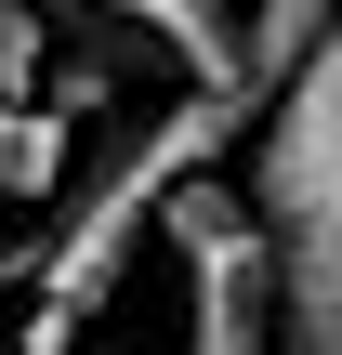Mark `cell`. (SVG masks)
Instances as JSON below:
<instances>
[{"instance_id":"6da1fadb","label":"cell","mask_w":342,"mask_h":355,"mask_svg":"<svg viewBox=\"0 0 342 355\" xmlns=\"http://www.w3.org/2000/svg\"><path fill=\"white\" fill-rule=\"evenodd\" d=\"M237 132H250L237 92H185V79H171V92H132V105L105 119V145L66 158V184L40 198V237H26L0 277H26V303H53V316H105L119 277H132V250L158 237L171 184H198L211 158H237Z\"/></svg>"},{"instance_id":"7a4b0ae2","label":"cell","mask_w":342,"mask_h":355,"mask_svg":"<svg viewBox=\"0 0 342 355\" xmlns=\"http://www.w3.org/2000/svg\"><path fill=\"white\" fill-rule=\"evenodd\" d=\"M237 198L277 250V355H342V26L237 132Z\"/></svg>"},{"instance_id":"3957f363","label":"cell","mask_w":342,"mask_h":355,"mask_svg":"<svg viewBox=\"0 0 342 355\" xmlns=\"http://www.w3.org/2000/svg\"><path fill=\"white\" fill-rule=\"evenodd\" d=\"M158 237L185 263V355H277V250L237 184H211V171L171 184Z\"/></svg>"},{"instance_id":"277c9868","label":"cell","mask_w":342,"mask_h":355,"mask_svg":"<svg viewBox=\"0 0 342 355\" xmlns=\"http://www.w3.org/2000/svg\"><path fill=\"white\" fill-rule=\"evenodd\" d=\"M40 13H79V26H105L119 53L171 66L185 92H224V79H237V13H224V0H40Z\"/></svg>"},{"instance_id":"5b68a950","label":"cell","mask_w":342,"mask_h":355,"mask_svg":"<svg viewBox=\"0 0 342 355\" xmlns=\"http://www.w3.org/2000/svg\"><path fill=\"white\" fill-rule=\"evenodd\" d=\"M330 26H342V0H250V13H237V79H224V92L264 119V105L316 66V40H330Z\"/></svg>"},{"instance_id":"8992f818","label":"cell","mask_w":342,"mask_h":355,"mask_svg":"<svg viewBox=\"0 0 342 355\" xmlns=\"http://www.w3.org/2000/svg\"><path fill=\"white\" fill-rule=\"evenodd\" d=\"M66 158H79V132L53 105H0V198H53Z\"/></svg>"},{"instance_id":"52a82bcc","label":"cell","mask_w":342,"mask_h":355,"mask_svg":"<svg viewBox=\"0 0 342 355\" xmlns=\"http://www.w3.org/2000/svg\"><path fill=\"white\" fill-rule=\"evenodd\" d=\"M40 79H53V13L0 0V105H40Z\"/></svg>"},{"instance_id":"ba28073f","label":"cell","mask_w":342,"mask_h":355,"mask_svg":"<svg viewBox=\"0 0 342 355\" xmlns=\"http://www.w3.org/2000/svg\"><path fill=\"white\" fill-rule=\"evenodd\" d=\"M40 105H53V119H66V132H79V119H119V105H132V92H119V66H105V53H79V66H66V53H53V79H40Z\"/></svg>"}]
</instances>
